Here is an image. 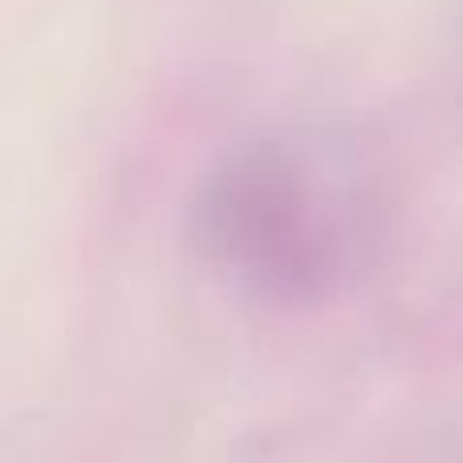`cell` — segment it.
Returning a JSON list of instances; mask_svg holds the SVG:
<instances>
[{
	"instance_id": "cell-1",
	"label": "cell",
	"mask_w": 463,
	"mask_h": 463,
	"mask_svg": "<svg viewBox=\"0 0 463 463\" xmlns=\"http://www.w3.org/2000/svg\"><path fill=\"white\" fill-rule=\"evenodd\" d=\"M358 200L337 163L264 143L203 195V240L224 272L277 301H305L342 272Z\"/></svg>"
}]
</instances>
